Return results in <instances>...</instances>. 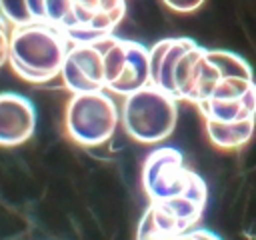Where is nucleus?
I'll return each instance as SVG.
<instances>
[{"mask_svg": "<svg viewBox=\"0 0 256 240\" xmlns=\"http://www.w3.org/2000/svg\"><path fill=\"white\" fill-rule=\"evenodd\" d=\"M68 48V36L48 22L12 26L8 64L24 82L46 84L60 76Z\"/></svg>", "mask_w": 256, "mask_h": 240, "instance_id": "nucleus-1", "label": "nucleus"}, {"mask_svg": "<svg viewBox=\"0 0 256 240\" xmlns=\"http://www.w3.org/2000/svg\"><path fill=\"white\" fill-rule=\"evenodd\" d=\"M206 50L186 36L158 40L150 48V84L178 102L194 104Z\"/></svg>", "mask_w": 256, "mask_h": 240, "instance_id": "nucleus-2", "label": "nucleus"}, {"mask_svg": "<svg viewBox=\"0 0 256 240\" xmlns=\"http://www.w3.org/2000/svg\"><path fill=\"white\" fill-rule=\"evenodd\" d=\"M176 120L178 100L152 84L126 94L122 100V128L140 144H156L166 140L174 132Z\"/></svg>", "mask_w": 256, "mask_h": 240, "instance_id": "nucleus-3", "label": "nucleus"}, {"mask_svg": "<svg viewBox=\"0 0 256 240\" xmlns=\"http://www.w3.org/2000/svg\"><path fill=\"white\" fill-rule=\"evenodd\" d=\"M120 124V108L106 90L72 94L64 110L66 136L84 148L108 142Z\"/></svg>", "mask_w": 256, "mask_h": 240, "instance_id": "nucleus-4", "label": "nucleus"}, {"mask_svg": "<svg viewBox=\"0 0 256 240\" xmlns=\"http://www.w3.org/2000/svg\"><path fill=\"white\" fill-rule=\"evenodd\" d=\"M106 90L126 96L150 84V48L114 34L104 38Z\"/></svg>", "mask_w": 256, "mask_h": 240, "instance_id": "nucleus-5", "label": "nucleus"}, {"mask_svg": "<svg viewBox=\"0 0 256 240\" xmlns=\"http://www.w3.org/2000/svg\"><path fill=\"white\" fill-rule=\"evenodd\" d=\"M194 170L186 166L180 150L172 146L154 148L142 164V188L150 202H166L180 196L190 180Z\"/></svg>", "mask_w": 256, "mask_h": 240, "instance_id": "nucleus-6", "label": "nucleus"}, {"mask_svg": "<svg viewBox=\"0 0 256 240\" xmlns=\"http://www.w3.org/2000/svg\"><path fill=\"white\" fill-rule=\"evenodd\" d=\"M126 14V0H72V18L66 28L70 44L94 42L110 36Z\"/></svg>", "mask_w": 256, "mask_h": 240, "instance_id": "nucleus-7", "label": "nucleus"}, {"mask_svg": "<svg viewBox=\"0 0 256 240\" xmlns=\"http://www.w3.org/2000/svg\"><path fill=\"white\" fill-rule=\"evenodd\" d=\"M104 38L94 40V42L70 44L64 64H62V70H60V78H62V84L72 94L106 90Z\"/></svg>", "mask_w": 256, "mask_h": 240, "instance_id": "nucleus-8", "label": "nucleus"}, {"mask_svg": "<svg viewBox=\"0 0 256 240\" xmlns=\"http://www.w3.org/2000/svg\"><path fill=\"white\" fill-rule=\"evenodd\" d=\"M36 108L18 92H0V146L14 148L32 138Z\"/></svg>", "mask_w": 256, "mask_h": 240, "instance_id": "nucleus-9", "label": "nucleus"}, {"mask_svg": "<svg viewBox=\"0 0 256 240\" xmlns=\"http://www.w3.org/2000/svg\"><path fill=\"white\" fill-rule=\"evenodd\" d=\"M204 118V122H242V120H252L256 118V82L252 88L230 100H204L196 106Z\"/></svg>", "mask_w": 256, "mask_h": 240, "instance_id": "nucleus-10", "label": "nucleus"}, {"mask_svg": "<svg viewBox=\"0 0 256 240\" xmlns=\"http://www.w3.org/2000/svg\"><path fill=\"white\" fill-rule=\"evenodd\" d=\"M206 128V136L212 142V146H216L218 150H226V152H234L244 148L256 130V118L252 120H242V122H230V124H222V122H204Z\"/></svg>", "mask_w": 256, "mask_h": 240, "instance_id": "nucleus-11", "label": "nucleus"}, {"mask_svg": "<svg viewBox=\"0 0 256 240\" xmlns=\"http://www.w3.org/2000/svg\"><path fill=\"white\" fill-rule=\"evenodd\" d=\"M0 14L10 26H24L34 22L28 8V0H0Z\"/></svg>", "mask_w": 256, "mask_h": 240, "instance_id": "nucleus-12", "label": "nucleus"}, {"mask_svg": "<svg viewBox=\"0 0 256 240\" xmlns=\"http://www.w3.org/2000/svg\"><path fill=\"white\" fill-rule=\"evenodd\" d=\"M10 30L12 26L0 14V68L8 62V48H10Z\"/></svg>", "mask_w": 256, "mask_h": 240, "instance_id": "nucleus-13", "label": "nucleus"}, {"mask_svg": "<svg viewBox=\"0 0 256 240\" xmlns=\"http://www.w3.org/2000/svg\"><path fill=\"white\" fill-rule=\"evenodd\" d=\"M170 240H222L216 232H210V230H204V228H192L188 232H182Z\"/></svg>", "mask_w": 256, "mask_h": 240, "instance_id": "nucleus-14", "label": "nucleus"}, {"mask_svg": "<svg viewBox=\"0 0 256 240\" xmlns=\"http://www.w3.org/2000/svg\"><path fill=\"white\" fill-rule=\"evenodd\" d=\"M170 10H174V12H182V14H186V12H194V10H198L202 4H204V0H162Z\"/></svg>", "mask_w": 256, "mask_h": 240, "instance_id": "nucleus-15", "label": "nucleus"}]
</instances>
